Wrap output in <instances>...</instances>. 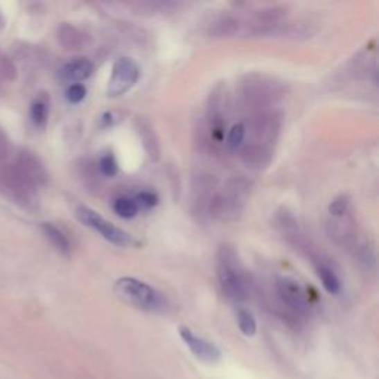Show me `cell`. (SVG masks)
Wrapping results in <instances>:
<instances>
[{
  "mask_svg": "<svg viewBox=\"0 0 379 379\" xmlns=\"http://www.w3.org/2000/svg\"><path fill=\"white\" fill-rule=\"evenodd\" d=\"M216 274L227 298L234 302H245L249 298V283L243 265L229 245H222L216 254Z\"/></svg>",
  "mask_w": 379,
  "mask_h": 379,
  "instance_id": "obj_1",
  "label": "cell"
},
{
  "mask_svg": "<svg viewBox=\"0 0 379 379\" xmlns=\"http://www.w3.org/2000/svg\"><path fill=\"white\" fill-rule=\"evenodd\" d=\"M114 294L125 304L135 307L141 311L164 312L166 311L168 301L157 289L134 277H121L114 283Z\"/></svg>",
  "mask_w": 379,
  "mask_h": 379,
  "instance_id": "obj_2",
  "label": "cell"
},
{
  "mask_svg": "<svg viewBox=\"0 0 379 379\" xmlns=\"http://www.w3.org/2000/svg\"><path fill=\"white\" fill-rule=\"evenodd\" d=\"M0 188L17 203L26 206H31L37 200V187L15 164H0Z\"/></svg>",
  "mask_w": 379,
  "mask_h": 379,
  "instance_id": "obj_3",
  "label": "cell"
},
{
  "mask_svg": "<svg viewBox=\"0 0 379 379\" xmlns=\"http://www.w3.org/2000/svg\"><path fill=\"white\" fill-rule=\"evenodd\" d=\"M76 218L83 225L88 227V229L100 233L107 242H110L114 246L129 247L138 245L131 234L118 229V227H116L110 221L104 220L98 212H95L88 206H78V209H76Z\"/></svg>",
  "mask_w": 379,
  "mask_h": 379,
  "instance_id": "obj_4",
  "label": "cell"
},
{
  "mask_svg": "<svg viewBox=\"0 0 379 379\" xmlns=\"http://www.w3.org/2000/svg\"><path fill=\"white\" fill-rule=\"evenodd\" d=\"M139 79V67L132 58L122 57L118 58L112 70L110 80L107 86V95L110 98H117V96L125 95L127 91H131L135 83Z\"/></svg>",
  "mask_w": 379,
  "mask_h": 379,
  "instance_id": "obj_5",
  "label": "cell"
},
{
  "mask_svg": "<svg viewBox=\"0 0 379 379\" xmlns=\"http://www.w3.org/2000/svg\"><path fill=\"white\" fill-rule=\"evenodd\" d=\"M277 294L281 302L292 311L295 316H304L310 308V299L307 292L302 289L295 279L292 277H279L277 280Z\"/></svg>",
  "mask_w": 379,
  "mask_h": 379,
  "instance_id": "obj_6",
  "label": "cell"
},
{
  "mask_svg": "<svg viewBox=\"0 0 379 379\" xmlns=\"http://www.w3.org/2000/svg\"><path fill=\"white\" fill-rule=\"evenodd\" d=\"M179 337L186 342L190 351L196 355V359L206 364H216L221 360V351L212 342L197 337L190 328H179Z\"/></svg>",
  "mask_w": 379,
  "mask_h": 379,
  "instance_id": "obj_7",
  "label": "cell"
},
{
  "mask_svg": "<svg viewBox=\"0 0 379 379\" xmlns=\"http://www.w3.org/2000/svg\"><path fill=\"white\" fill-rule=\"evenodd\" d=\"M15 165L23 170L24 175L33 182L36 187L48 181V172L45 166H43L40 159L33 153H30V151H21L15 160Z\"/></svg>",
  "mask_w": 379,
  "mask_h": 379,
  "instance_id": "obj_8",
  "label": "cell"
},
{
  "mask_svg": "<svg viewBox=\"0 0 379 379\" xmlns=\"http://www.w3.org/2000/svg\"><path fill=\"white\" fill-rule=\"evenodd\" d=\"M94 73V64L88 58H76L60 70V79L71 85L86 80Z\"/></svg>",
  "mask_w": 379,
  "mask_h": 379,
  "instance_id": "obj_9",
  "label": "cell"
},
{
  "mask_svg": "<svg viewBox=\"0 0 379 379\" xmlns=\"http://www.w3.org/2000/svg\"><path fill=\"white\" fill-rule=\"evenodd\" d=\"M57 37L60 45L67 51H79L89 45V36L83 33L78 27H74L69 23H64L58 27Z\"/></svg>",
  "mask_w": 379,
  "mask_h": 379,
  "instance_id": "obj_10",
  "label": "cell"
},
{
  "mask_svg": "<svg viewBox=\"0 0 379 379\" xmlns=\"http://www.w3.org/2000/svg\"><path fill=\"white\" fill-rule=\"evenodd\" d=\"M240 28H242V24L239 19L230 15H225V17L216 18L213 21V23L211 24L209 33L212 37H233L239 33Z\"/></svg>",
  "mask_w": 379,
  "mask_h": 379,
  "instance_id": "obj_11",
  "label": "cell"
},
{
  "mask_svg": "<svg viewBox=\"0 0 379 379\" xmlns=\"http://www.w3.org/2000/svg\"><path fill=\"white\" fill-rule=\"evenodd\" d=\"M316 272H317V276L321 281L323 288L326 289L328 294L338 295L340 290H341V280L337 276V273L333 272V268L329 267L328 264L319 261L316 264Z\"/></svg>",
  "mask_w": 379,
  "mask_h": 379,
  "instance_id": "obj_12",
  "label": "cell"
},
{
  "mask_svg": "<svg viewBox=\"0 0 379 379\" xmlns=\"http://www.w3.org/2000/svg\"><path fill=\"white\" fill-rule=\"evenodd\" d=\"M42 230L43 233H45L46 239L51 242V245L57 249L58 252H61L62 255H69L70 251H71V246H70V242L67 239V236L64 234L58 227H55L53 224H49V222H45L42 224Z\"/></svg>",
  "mask_w": 379,
  "mask_h": 379,
  "instance_id": "obj_13",
  "label": "cell"
},
{
  "mask_svg": "<svg viewBox=\"0 0 379 379\" xmlns=\"http://www.w3.org/2000/svg\"><path fill=\"white\" fill-rule=\"evenodd\" d=\"M138 131H139L141 138H143V141H144V147L148 151L150 157L153 160H157L159 159V144L156 141V135H155L153 127L150 126L148 122H146V121H143V118H141Z\"/></svg>",
  "mask_w": 379,
  "mask_h": 379,
  "instance_id": "obj_14",
  "label": "cell"
},
{
  "mask_svg": "<svg viewBox=\"0 0 379 379\" xmlns=\"http://www.w3.org/2000/svg\"><path fill=\"white\" fill-rule=\"evenodd\" d=\"M49 117V100L40 95L35 103L31 104V121L37 127H45Z\"/></svg>",
  "mask_w": 379,
  "mask_h": 379,
  "instance_id": "obj_15",
  "label": "cell"
},
{
  "mask_svg": "<svg viewBox=\"0 0 379 379\" xmlns=\"http://www.w3.org/2000/svg\"><path fill=\"white\" fill-rule=\"evenodd\" d=\"M237 323H239V329L240 332L247 338H252L256 335V320L252 316L251 311H247L245 308H240L237 311Z\"/></svg>",
  "mask_w": 379,
  "mask_h": 379,
  "instance_id": "obj_16",
  "label": "cell"
},
{
  "mask_svg": "<svg viewBox=\"0 0 379 379\" xmlns=\"http://www.w3.org/2000/svg\"><path fill=\"white\" fill-rule=\"evenodd\" d=\"M113 209L123 220L135 218L138 211H139L138 206H136V203L131 197H118L113 204Z\"/></svg>",
  "mask_w": 379,
  "mask_h": 379,
  "instance_id": "obj_17",
  "label": "cell"
},
{
  "mask_svg": "<svg viewBox=\"0 0 379 379\" xmlns=\"http://www.w3.org/2000/svg\"><path fill=\"white\" fill-rule=\"evenodd\" d=\"M245 136H246V126L243 123H236L230 129L229 135H227L225 144L230 150H237L242 146V143L245 141Z\"/></svg>",
  "mask_w": 379,
  "mask_h": 379,
  "instance_id": "obj_18",
  "label": "cell"
},
{
  "mask_svg": "<svg viewBox=\"0 0 379 379\" xmlns=\"http://www.w3.org/2000/svg\"><path fill=\"white\" fill-rule=\"evenodd\" d=\"M134 202L136 203L138 209H153L156 208L159 204V196L155 193V191H148V190H144V191H139Z\"/></svg>",
  "mask_w": 379,
  "mask_h": 379,
  "instance_id": "obj_19",
  "label": "cell"
},
{
  "mask_svg": "<svg viewBox=\"0 0 379 379\" xmlns=\"http://www.w3.org/2000/svg\"><path fill=\"white\" fill-rule=\"evenodd\" d=\"M100 172L107 178H113L117 175L118 165H117L116 157L112 153H105L100 159Z\"/></svg>",
  "mask_w": 379,
  "mask_h": 379,
  "instance_id": "obj_20",
  "label": "cell"
},
{
  "mask_svg": "<svg viewBox=\"0 0 379 379\" xmlns=\"http://www.w3.org/2000/svg\"><path fill=\"white\" fill-rule=\"evenodd\" d=\"M350 208V197L346 194H340L338 197H335L329 204V213L333 216H344L349 212Z\"/></svg>",
  "mask_w": 379,
  "mask_h": 379,
  "instance_id": "obj_21",
  "label": "cell"
},
{
  "mask_svg": "<svg viewBox=\"0 0 379 379\" xmlns=\"http://www.w3.org/2000/svg\"><path fill=\"white\" fill-rule=\"evenodd\" d=\"M86 96V88L82 83H76V85H70L67 91H66V98L71 103V104H79L85 100Z\"/></svg>",
  "mask_w": 379,
  "mask_h": 379,
  "instance_id": "obj_22",
  "label": "cell"
},
{
  "mask_svg": "<svg viewBox=\"0 0 379 379\" xmlns=\"http://www.w3.org/2000/svg\"><path fill=\"white\" fill-rule=\"evenodd\" d=\"M10 153V144L5 132L0 129V164H5Z\"/></svg>",
  "mask_w": 379,
  "mask_h": 379,
  "instance_id": "obj_23",
  "label": "cell"
}]
</instances>
